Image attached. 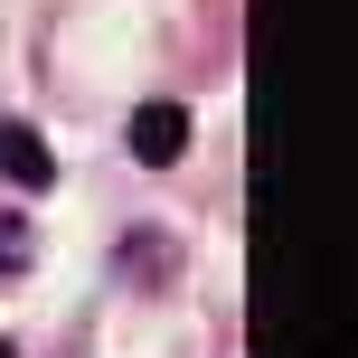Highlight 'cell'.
Here are the masks:
<instances>
[{
  "mask_svg": "<svg viewBox=\"0 0 358 358\" xmlns=\"http://www.w3.org/2000/svg\"><path fill=\"white\" fill-rule=\"evenodd\" d=\"M0 179H19V189H48V179H57L48 142H38V132H19V123H0Z\"/></svg>",
  "mask_w": 358,
  "mask_h": 358,
  "instance_id": "obj_2",
  "label": "cell"
},
{
  "mask_svg": "<svg viewBox=\"0 0 358 358\" xmlns=\"http://www.w3.org/2000/svg\"><path fill=\"white\" fill-rule=\"evenodd\" d=\"M19 264H29V236H19V227H0V273H19Z\"/></svg>",
  "mask_w": 358,
  "mask_h": 358,
  "instance_id": "obj_3",
  "label": "cell"
},
{
  "mask_svg": "<svg viewBox=\"0 0 358 358\" xmlns=\"http://www.w3.org/2000/svg\"><path fill=\"white\" fill-rule=\"evenodd\" d=\"M179 151H189V113H179V104H132V161L170 170Z\"/></svg>",
  "mask_w": 358,
  "mask_h": 358,
  "instance_id": "obj_1",
  "label": "cell"
},
{
  "mask_svg": "<svg viewBox=\"0 0 358 358\" xmlns=\"http://www.w3.org/2000/svg\"><path fill=\"white\" fill-rule=\"evenodd\" d=\"M0 358H19V349H0Z\"/></svg>",
  "mask_w": 358,
  "mask_h": 358,
  "instance_id": "obj_4",
  "label": "cell"
}]
</instances>
